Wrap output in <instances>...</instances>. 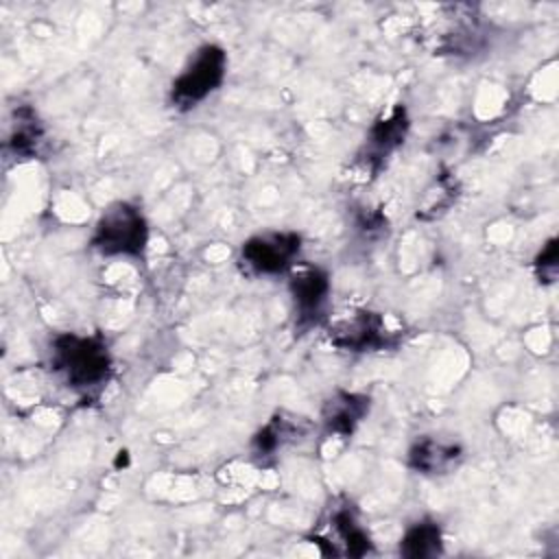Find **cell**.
<instances>
[{
  "label": "cell",
  "mask_w": 559,
  "mask_h": 559,
  "mask_svg": "<svg viewBox=\"0 0 559 559\" xmlns=\"http://www.w3.org/2000/svg\"><path fill=\"white\" fill-rule=\"evenodd\" d=\"M328 338L334 347L343 352H378L386 347L391 332L384 319L371 310H356L338 317L328 328Z\"/></svg>",
  "instance_id": "cell-7"
},
{
  "label": "cell",
  "mask_w": 559,
  "mask_h": 559,
  "mask_svg": "<svg viewBox=\"0 0 559 559\" xmlns=\"http://www.w3.org/2000/svg\"><path fill=\"white\" fill-rule=\"evenodd\" d=\"M44 131L39 122L35 120V114L31 109H20L17 111V124L11 135V146L20 157H31L37 153L41 144Z\"/></svg>",
  "instance_id": "cell-13"
},
{
  "label": "cell",
  "mask_w": 559,
  "mask_h": 559,
  "mask_svg": "<svg viewBox=\"0 0 559 559\" xmlns=\"http://www.w3.org/2000/svg\"><path fill=\"white\" fill-rule=\"evenodd\" d=\"M50 369L74 393H94L111 376L114 358L100 334L61 332L50 341Z\"/></svg>",
  "instance_id": "cell-1"
},
{
  "label": "cell",
  "mask_w": 559,
  "mask_h": 559,
  "mask_svg": "<svg viewBox=\"0 0 559 559\" xmlns=\"http://www.w3.org/2000/svg\"><path fill=\"white\" fill-rule=\"evenodd\" d=\"M288 293L295 314V325L299 330H310L325 319L328 301L332 293V282L328 271L321 266H301L290 271Z\"/></svg>",
  "instance_id": "cell-5"
},
{
  "label": "cell",
  "mask_w": 559,
  "mask_h": 559,
  "mask_svg": "<svg viewBox=\"0 0 559 559\" xmlns=\"http://www.w3.org/2000/svg\"><path fill=\"white\" fill-rule=\"evenodd\" d=\"M301 424L304 421L299 417H284L282 413L271 417L251 439L253 456L264 461V459L273 456L277 450H282L286 443L297 441Z\"/></svg>",
  "instance_id": "cell-11"
},
{
  "label": "cell",
  "mask_w": 559,
  "mask_h": 559,
  "mask_svg": "<svg viewBox=\"0 0 559 559\" xmlns=\"http://www.w3.org/2000/svg\"><path fill=\"white\" fill-rule=\"evenodd\" d=\"M443 552V533L435 520L413 522L400 537V555L408 559H430Z\"/></svg>",
  "instance_id": "cell-12"
},
{
  "label": "cell",
  "mask_w": 559,
  "mask_h": 559,
  "mask_svg": "<svg viewBox=\"0 0 559 559\" xmlns=\"http://www.w3.org/2000/svg\"><path fill=\"white\" fill-rule=\"evenodd\" d=\"M408 133V116L404 107H395L389 116H384L382 120H378L367 135V162L373 164L382 162V157H386L389 153H393L406 138Z\"/></svg>",
  "instance_id": "cell-10"
},
{
  "label": "cell",
  "mask_w": 559,
  "mask_h": 559,
  "mask_svg": "<svg viewBox=\"0 0 559 559\" xmlns=\"http://www.w3.org/2000/svg\"><path fill=\"white\" fill-rule=\"evenodd\" d=\"M535 269H537V277L539 282H552L557 275V240H548L539 255L535 258Z\"/></svg>",
  "instance_id": "cell-14"
},
{
  "label": "cell",
  "mask_w": 559,
  "mask_h": 559,
  "mask_svg": "<svg viewBox=\"0 0 559 559\" xmlns=\"http://www.w3.org/2000/svg\"><path fill=\"white\" fill-rule=\"evenodd\" d=\"M312 544L332 557H365L373 550L367 528L349 504L332 507L328 522L312 535Z\"/></svg>",
  "instance_id": "cell-6"
},
{
  "label": "cell",
  "mask_w": 559,
  "mask_h": 559,
  "mask_svg": "<svg viewBox=\"0 0 559 559\" xmlns=\"http://www.w3.org/2000/svg\"><path fill=\"white\" fill-rule=\"evenodd\" d=\"M151 227L142 207L133 201H114L94 223L90 247L103 258H144Z\"/></svg>",
  "instance_id": "cell-2"
},
{
  "label": "cell",
  "mask_w": 559,
  "mask_h": 559,
  "mask_svg": "<svg viewBox=\"0 0 559 559\" xmlns=\"http://www.w3.org/2000/svg\"><path fill=\"white\" fill-rule=\"evenodd\" d=\"M371 400L365 393L356 391H334L321 408V424L328 435L334 437H352L358 424L369 415Z\"/></svg>",
  "instance_id": "cell-8"
},
{
  "label": "cell",
  "mask_w": 559,
  "mask_h": 559,
  "mask_svg": "<svg viewBox=\"0 0 559 559\" xmlns=\"http://www.w3.org/2000/svg\"><path fill=\"white\" fill-rule=\"evenodd\" d=\"M227 76V52L218 44L199 46L170 83V105L190 111L221 90Z\"/></svg>",
  "instance_id": "cell-3"
},
{
  "label": "cell",
  "mask_w": 559,
  "mask_h": 559,
  "mask_svg": "<svg viewBox=\"0 0 559 559\" xmlns=\"http://www.w3.org/2000/svg\"><path fill=\"white\" fill-rule=\"evenodd\" d=\"M301 236L290 229H266L249 236L238 251L242 271L251 277H277L297 266Z\"/></svg>",
  "instance_id": "cell-4"
},
{
  "label": "cell",
  "mask_w": 559,
  "mask_h": 559,
  "mask_svg": "<svg viewBox=\"0 0 559 559\" xmlns=\"http://www.w3.org/2000/svg\"><path fill=\"white\" fill-rule=\"evenodd\" d=\"M463 459V448L456 441L439 437H421L408 450V467L417 474L439 476L450 474Z\"/></svg>",
  "instance_id": "cell-9"
}]
</instances>
